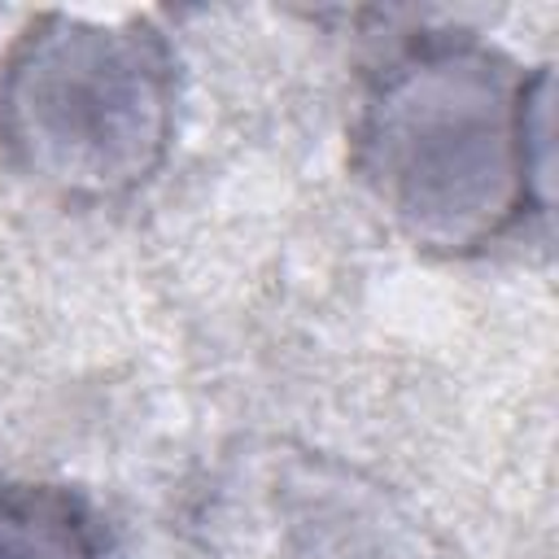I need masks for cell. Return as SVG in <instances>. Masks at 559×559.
I'll use <instances>...</instances> for the list:
<instances>
[{"mask_svg": "<svg viewBox=\"0 0 559 559\" xmlns=\"http://www.w3.org/2000/svg\"><path fill=\"white\" fill-rule=\"evenodd\" d=\"M0 559H105L92 515L39 485H0Z\"/></svg>", "mask_w": 559, "mask_h": 559, "instance_id": "obj_3", "label": "cell"}, {"mask_svg": "<svg viewBox=\"0 0 559 559\" xmlns=\"http://www.w3.org/2000/svg\"><path fill=\"white\" fill-rule=\"evenodd\" d=\"M520 114L489 57L459 48L411 52L367 105L362 148L371 179L419 227L463 236L472 218L498 210L507 148Z\"/></svg>", "mask_w": 559, "mask_h": 559, "instance_id": "obj_2", "label": "cell"}, {"mask_svg": "<svg viewBox=\"0 0 559 559\" xmlns=\"http://www.w3.org/2000/svg\"><path fill=\"white\" fill-rule=\"evenodd\" d=\"M170 74L148 31L57 22L4 79V131L26 162L83 192L135 183L166 140Z\"/></svg>", "mask_w": 559, "mask_h": 559, "instance_id": "obj_1", "label": "cell"}]
</instances>
